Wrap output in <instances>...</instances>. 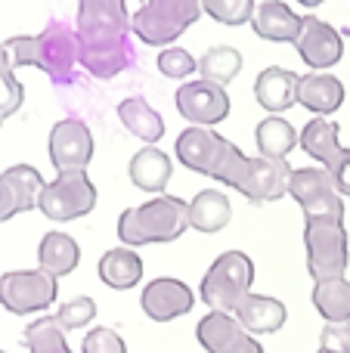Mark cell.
Here are the masks:
<instances>
[{
  "mask_svg": "<svg viewBox=\"0 0 350 353\" xmlns=\"http://www.w3.org/2000/svg\"><path fill=\"white\" fill-rule=\"evenodd\" d=\"M25 103V87L19 84V78L12 72H0V118H10L22 109Z\"/></svg>",
  "mask_w": 350,
  "mask_h": 353,
  "instance_id": "e575fe53",
  "label": "cell"
},
{
  "mask_svg": "<svg viewBox=\"0 0 350 353\" xmlns=\"http://www.w3.org/2000/svg\"><path fill=\"white\" fill-rule=\"evenodd\" d=\"M96 273L103 279V285L115 288V292H124V288L140 285L143 279V257L136 254L130 245H121V248H109L96 263Z\"/></svg>",
  "mask_w": 350,
  "mask_h": 353,
  "instance_id": "44dd1931",
  "label": "cell"
},
{
  "mask_svg": "<svg viewBox=\"0 0 350 353\" xmlns=\"http://www.w3.org/2000/svg\"><path fill=\"white\" fill-rule=\"evenodd\" d=\"M254 140L264 159H285L298 146V130L279 115H267L254 130Z\"/></svg>",
  "mask_w": 350,
  "mask_h": 353,
  "instance_id": "4316f807",
  "label": "cell"
},
{
  "mask_svg": "<svg viewBox=\"0 0 350 353\" xmlns=\"http://www.w3.org/2000/svg\"><path fill=\"white\" fill-rule=\"evenodd\" d=\"M320 347L350 353V323H329L320 335Z\"/></svg>",
  "mask_w": 350,
  "mask_h": 353,
  "instance_id": "d590c367",
  "label": "cell"
},
{
  "mask_svg": "<svg viewBox=\"0 0 350 353\" xmlns=\"http://www.w3.org/2000/svg\"><path fill=\"white\" fill-rule=\"evenodd\" d=\"M140 307L152 323H171V319L186 316L196 307V294L186 282L174 279V276H158L143 288Z\"/></svg>",
  "mask_w": 350,
  "mask_h": 353,
  "instance_id": "5bb4252c",
  "label": "cell"
},
{
  "mask_svg": "<svg viewBox=\"0 0 350 353\" xmlns=\"http://www.w3.org/2000/svg\"><path fill=\"white\" fill-rule=\"evenodd\" d=\"M295 47L301 53L304 65H310L313 72H326V68L338 65L341 53H344V41H341L338 28L322 22L320 16H304V28Z\"/></svg>",
  "mask_w": 350,
  "mask_h": 353,
  "instance_id": "9a60e30c",
  "label": "cell"
},
{
  "mask_svg": "<svg viewBox=\"0 0 350 353\" xmlns=\"http://www.w3.org/2000/svg\"><path fill=\"white\" fill-rule=\"evenodd\" d=\"M0 124H3V118H0Z\"/></svg>",
  "mask_w": 350,
  "mask_h": 353,
  "instance_id": "ab89813d",
  "label": "cell"
},
{
  "mask_svg": "<svg viewBox=\"0 0 350 353\" xmlns=\"http://www.w3.org/2000/svg\"><path fill=\"white\" fill-rule=\"evenodd\" d=\"M174 155L192 174L211 176V180L242 192L254 205L289 195L291 168L285 165V159H264V155L245 159L236 149V143L223 140L211 128H186L177 137Z\"/></svg>",
  "mask_w": 350,
  "mask_h": 353,
  "instance_id": "6da1fadb",
  "label": "cell"
},
{
  "mask_svg": "<svg viewBox=\"0 0 350 353\" xmlns=\"http://www.w3.org/2000/svg\"><path fill=\"white\" fill-rule=\"evenodd\" d=\"M47 149H50V161H53L56 174L87 171V165L93 161V134L84 118H62L50 130Z\"/></svg>",
  "mask_w": 350,
  "mask_h": 353,
  "instance_id": "7c38bea8",
  "label": "cell"
},
{
  "mask_svg": "<svg viewBox=\"0 0 350 353\" xmlns=\"http://www.w3.org/2000/svg\"><path fill=\"white\" fill-rule=\"evenodd\" d=\"M118 118H121L124 128H127L136 140L146 143V146H155V143L165 137V118H161L143 97L121 99V103H118Z\"/></svg>",
  "mask_w": 350,
  "mask_h": 353,
  "instance_id": "cb8c5ba5",
  "label": "cell"
},
{
  "mask_svg": "<svg viewBox=\"0 0 350 353\" xmlns=\"http://www.w3.org/2000/svg\"><path fill=\"white\" fill-rule=\"evenodd\" d=\"M171 159H167V152H161L158 146H143L140 152L130 159V183H134L136 189H143V192H165L167 180H171Z\"/></svg>",
  "mask_w": 350,
  "mask_h": 353,
  "instance_id": "7402d4cb",
  "label": "cell"
},
{
  "mask_svg": "<svg viewBox=\"0 0 350 353\" xmlns=\"http://www.w3.org/2000/svg\"><path fill=\"white\" fill-rule=\"evenodd\" d=\"M202 10L220 25H248L258 10L254 0H202Z\"/></svg>",
  "mask_w": 350,
  "mask_h": 353,
  "instance_id": "4dcf8cb0",
  "label": "cell"
},
{
  "mask_svg": "<svg viewBox=\"0 0 350 353\" xmlns=\"http://www.w3.org/2000/svg\"><path fill=\"white\" fill-rule=\"evenodd\" d=\"M43 189V176L31 165H12L0 174V223L16 214L37 208V195Z\"/></svg>",
  "mask_w": 350,
  "mask_h": 353,
  "instance_id": "2e32d148",
  "label": "cell"
},
{
  "mask_svg": "<svg viewBox=\"0 0 350 353\" xmlns=\"http://www.w3.org/2000/svg\"><path fill=\"white\" fill-rule=\"evenodd\" d=\"M202 0H143L130 25L134 34L149 47H171L189 25L202 16Z\"/></svg>",
  "mask_w": 350,
  "mask_h": 353,
  "instance_id": "5b68a950",
  "label": "cell"
},
{
  "mask_svg": "<svg viewBox=\"0 0 350 353\" xmlns=\"http://www.w3.org/2000/svg\"><path fill=\"white\" fill-rule=\"evenodd\" d=\"M304 248L313 282L338 279L347 273L350 248L344 220H304Z\"/></svg>",
  "mask_w": 350,
  "mask_h": 353,
  "instance_id": "52a82bcc",
  "label": "cell"
},
{
  "mask_svg": "<svg viewBox=\"0 0 350 353\" xmlns=\"http://www.w3.org/2000/svg\"><path fill=\"white\" fill-rule=\"evenodd\" d=\"M186 230H189V201L177 195H155L152 201L127 208L118 217V239L130 248L177 242Z\"/></svg>",
  "mask_w": 350,
  "mask_h": 353,
  "instance_id": "277c9868",
  "label": "cell"
},
{
  "mask_svg": "<svg viewBox=\"0 0 350 353\" xmlns=\"http://www.w3.org/2000/svg\"><path fill=\"white\" fill-rule=\"evenodd\" d=\"M251 28L258 37L273 43H295L301 37L304 16L291 12L282 0H260L251 16Z\"/></svg>",
  "mask_w": 350,
  "mask_h": 353,
  "instance_id": "e0dca14e",
  "label": "cell"
},
{
  "mask_svg": "<svg viewBox=\"0 0 350 353\" xmlns=\"http://www.w3.org/2000/svg\"><path fill=\"white\" fill-rule=\"evenodd\" d=\"M59 282L47 270H12L0 276V307L12 316H31L53 307Z\"/></svg>",
  "mask_w": 350,
  "mask_h": 353,
  "instance_id": "9c48e42d",
  "label": "cell"
},
{
  "mask_svg": "<svg viewBox=\"0 0 350 353\" xmlns=\"http://www.w3.org/2000/svg\"><path fill=\"white\" fill-rule=\"evenodd\" d=\"M326 192H335V180L326 168H298V171H291L289 195L298 205H307V201L320 199Z\"/></svg>",
  "mask_w": 350,
  "mask_h": 353,
  "instance_id": "f546056e",
  "label": "cell"
},
{
  "mask_svg": "<svg viewBox=\"0 0 350 353\" xmlns=\"http://www.w3.org/2000/svg\"><path fill=\"white\" fill-rule=\"evenodd\" d=\"M239 72H242V53L236 47H227V43L211 47L208 53H202V59H198V74H202L205 81H211V84L227 87L229 81H236Z\"/></svg>",
  "mask_w": 350,
  "mask_h": 353,
  "instance_id": "83f0119b",
  "label": "cell"
},
{
  "mask_svg": "<svg viewBox=\"0 0 350 353\" xmlns=\"http://www.w3.org/2000/svg\"><path fill=\"white\" fill-rule=\"evenodd\" d=\"M316 353H338V350H326V347H320V350H316Z\"/></svg>",
  "mask_w": 350,
  "mask_h": 353,
  "instance_id": "f35d334b",
  "label": "cell"
},
{
  "mask_svg": "<svg viewBox=\"0 0 350 353\" xmlns=\"http://www.w3.org/2000/svg\"><path fill=\"white\" fill-rule=\"evenodd\" d=\"M196 338L208 353H264L258 338L233 313H223V310H211L208 316L198 319Z\"/></svg>",
  "mask_w": 350,
  "mask_h": 353,
  "instance_id": "4fadbf2b",
  "label": "cell"
},
{
  "mask_svg": "<svg viewBox=\"0 0 350 353\" xmlns=\"http://www.w3.org/2000/svg\"><path fill=\"white\" fill-rule=\"evenodd\" d=\"M78 65L90 78L112 81L134 65L130 16L124 0H78Z\"/></svg>",
  "mask_w": 350,
  "mask_h": 353,
  "instance_id": "7a4b0ae2",
  "label": "cell"
},
{
  "mask_svg": "<svg viewBox=\"0 0 350 353\" xmlns=\"http://www.w3.org/2000/svg\"><path fill=\"white\" fill-rule=\"evenodd\" d=\"M295 99L307 112L326 118V115H332V112H338L341 103H344V84H341L335 74L310 72V74H301V78H298Z\"/></svg>",
  "mask_w": 350,
  "mask_h": 353,
  "instance_id": "ac0fdd59",
  "label": "cell"
},
{
  "mask_svg": "<svg viewBox=\"0 0 350 353\" xmlns=\"http://www.w3.org/2000/svg\"><path fill=\"white\" fill-rule=\"evenodd\" d=\"M298 3H301V6H307V10H313V6H320L322 0H298Z\"/></svg>",
  "mask_w": 350,
  "mask_h": 353,
  "instance_id": "74e56055",
  "label": "cell"
},
{
  "mask_svg": "<svg viewBox=\"0 0 350 353\" xmlns=\"http://www.w3.org/2000/svg\"><path fill=\"white\" fill-rule=\"evenodd\" d=\"M298 143L310 159L320 161V168H326L332 174L335 189L350 199V149L338 146V124L316 115L313 121L304 124V130L298 134Z\"/></svg>",
  "mask_w": 350,
  "mask_h": 353,
  "instance_id": "30bf717a",
  "label": "cell"
},
{
  "mask_svg": "<svg viewBox=\"0 0 350 353\" xmlns=\"http://www.w3.org/2000/svg\"><path fill=\"white\" fill-rule=\"evenodd\" d=\"M0 72H12V62H10V53H6V47L0 43Z\"/></svg>",
  "mask_w": 350,
  "mask_h": 353,
  "instance_id": "8d00e7d4",
  "label": "cell"
},
{
  "mask_svg": "<svg viewBox=\"0 0 350 353\" xmlns=\"http://www.w3.org/2000/svg\"><path fill=\"white\" fill-rule=\"evenodd\" d=\"M254 282V263L245 251H223L214 263L208 267L202 285H198V298L208 304L211 310L236 313Z\"/></svg>",
  "mask_w": 350,
  "mask_h": 353,
  "instance_id": "8992f818",
  "label": "cell"
},
{
  "mask_svg": "<svg viewBox=\"0 0 350 353\" xmlns=\"http://www.w3.org/2000/svg\"><path fill=\"white\" fill-rule=\"evenodd\" d=\"M81 353H127V344L118 335L115 329H105V325H96L84 335L81 341Z\"/></svg>",
  "mask_w": 350,
  "mask_h": 353,
  "instance_id": "836d02e7",
  "label": "cell"
},
{
  "mask_svg": "<svg viewBox=\"0 0 350 353\" xmlns=\"http://www.w3.org/2000/svg\"><path fill=\"white\" fill-rule=\"evenodd\" d=\"M177 112L192 124V128H214L229 115V97L227 87L211 84V81H186L177 87Z\"/></svg>",
  "mask_w": 350,
  "mask_h": 353,
  "instance_id": "8fae6325",
  "label": "cell"
},
{
  "mask_svg": "<svg viewBox=\"0 0 350 353\" xmlns=\"http://www.w3.org/2000/svg\"><path fill=\"white\" fill-rule=\"evenodd\" d=\"M93 208H96V186L87 171L56 174V180L43 183L41 195H37V211L53 223L87 217Z\"/></svg>",
  "mask_w": 350,
  "mask_h": 353,
  "instance_id": "ba28073f",
  "label": "cell"
},
{
  "mask_svg": "<svg viewBox=\"0 0 350 353\" xmlns=\"http://www.w3.org/2000/svg\"><path fill=\"white\" fill-rule=\"evenodd\" d=\"M10 53L12 68L34 65L43 74H50L53 84H68L74 78V65H78V31L68 22H50L41 34H19L3 43Z\"/></svg>",
  "mask_w": 350,
  "mask_h": 353,
  "instance_id": "3957f363",
  "label": "cell"
},
{
  "mask_svg": "<svg viewBox=\"0 0 350 353\" xmlns=\"http://www.w3.org/2000/svg\"><path fill=\"white\" fill-rule=\"evenodd\" d=\"M295 93H298V74L289 72V68L270 65L254 81V97H258L260 109H267L270 115H279V112L291 109V105L298 103Z\"/></svg>",
  "mask_w": 350,
  "mask_h": 353,
  "instance_id": "ffe728a7",
  "label": "cell"
},
{
  "mask_svg": "<svg viewBox=\"0 0 350 353\" xmlns=\"http://www.w3.org/2000/svg\"><path fill=\"white\" fill-rule=\"evenodd\" d=\"M236 319H239L251 335H276L285 325V319H289V310H285V304L279 298L248 292L245 298H242V304L236 307Z\"/></svg>",
  "mask_w": 350,
  "mask_h": 353,
  "instance_id": "d6986e66",
  "label": "cell"
},
{
  "mask_svg": "<svg viewBox=\"0 0 350 353\" xmlns=\"http://www.w3.org/2000/svg\"><path fill=\"white\" fill-rule=\"evenodd\" d=\"M93 316H96V304H93V298H87V294H78V298L65 301V304L56 310V319H59V325L65 332L84 329V325L93 323Z\"/></svg>",
  "mask_w": 350,
  "mask_h": 353,
  "instance_id": "d6a6232c",
  "label": "cell"
},
{
  "mask_svg": "<svg viewBox=\"0 0 350 353\" xmlns=\"http://www.w3.org/2000/svg\"><path fill=\"white\" fill-rule=\"evenodd\" d=\"M81 263V245L74 242L68 232H47V236L41 239V245H37V267L47 270L50 276H68L74 273V267Z\"/></svg>",
  "mask_w": 350,
  "mask_h": 353,
  "instance_id": "603a6c76",
  "label": "cell"
},
{
  "mask_svg": "<svg viewBox=\"0 0 350 353\" xmlns=\"http://www.w3.org/2000/svg\"><path fill=\"white\" fill-rule=\"evenodd\" d=\"M0 353H6V350H0Z\"/></svg>",
  "mask_w": 350,
  "mask_h": 353,
  "instance_id": "60d3db41",
  "label": "cell"
},
{
  "mask_svg": "<svg viewBox=\"0 0 350 353\" xmlns=\"http://www.w3.org/2000/svg\"><path fill=\"white\" fill-rule=\"evenodd\" d=\"M229 217H233V205H229L227 192H220V189H202L189 201V230L220 232L229 223Z\"/></svg>",
  "mask_w": 350,
  "mask_h": 353,
  "instance_id": "d4e9b609",
  "label": "cell"
},
{
  "mask_svg": "<svg viewBox=\"0 0 350 353\" xmlns=\"http://www.w3.org/2000/svg\"><path fill=\"white\" fill-rule=\"evenodd\" d=\"M196 68H198V62L192 59L189 50L177 47V43H171V47H161V53H158V72L165 74V78L183 81V78H189Z\"/></svg>",
  "mask_w": 350,
  "mask_h": 353,
  "instance_id": "1f68e13d",
  "label": "cell"
},
{
  "mask_svg": "<svg viewBox=\"0 0 350 353\" xmlns=\"http://www.w3.org/2000/svg\"><path fill=\"white\" fill-rule=\"evenodd\" d=\"M22 341L28 344V353H72L65 341V329L56 316H41L25 329Z\"/></svg>",
  "mask_w": 350,
  "mask_h": 353,
  "instance_id": "f1b7e54d",
  "label": "cell"
},
{
  "mask_svg": "<svg viewBox=\"0 0 350 353\" xmlns=\"http://www.w3.org/2000/svg\"><path fill=\"white\" fill-rule=\"evenodd\" d=\"M310 301H313L316 313H320L326 323H350V282L344 276L313 282Z\"/></svg>",
  "mask_w": 350,
  "mask_h": 353,
  "instance_id": "484cf974",
  "label": "cell"
}]
</instances>
